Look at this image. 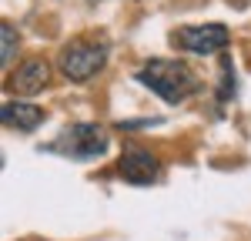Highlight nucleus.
<instances>
[{
  "instance_id": "f257e3e1",
  "label": "nucleus",
  "mask_w": 251,
  "mask_h": 241,
  "mask_svg": "<svg viewBox=\"0 0 251 241\" xmlns=\"http://www.w3.org/2000/svg\"><path fill=\"white\" fill-rule=\"evenodd\" d=\"M148 91H154L164 104H181L198 91V77L181 60H148L134 74Z\"/></svg>"
},
{
  "instance_id": "f03ea898",
  "label": "nucleus",
  "mask_w": 251,
  "mask_h": 241,
  "mask_svg": "<svg viewBox=\"0 0 251 241\" xmlns=\"http://www.w3.org/2000/svg\"><path fill=\"white\" fill-rule=\"evenodd\" d=\"M104 64H107V44L100 40H74L60 50V74L71 84L91 80Z\"/></svg>"
},
{
  "instance_id": "7ed1b4c3",
  "label": "nucleus",
  "mask_w": 251,
  "mask_h": 241,
  "mask_svg": "<svg viewBox=\"0 0 251 241\" xmlns=\"http://www.w3.org/2000/svg\"><path fill=\"white\" fill-rule=\"evenodd\" d=\"M107 147H111V138L100 124H71L54 141V151H60V154H67L74 161L100 158V154H107Z\"/></svg>"
},
{
  "instance_id": "20e7f679",
  "label": "nucleus",
  "mask_w": 251,
  "mask_h": 241,
  "mask_svg": "<svg viewBox=\"0 0 251 241\" xmlns=\"http://www.w3.org/2000/svg\"><path fill=\"white\" fill-rule=\"evenodd\" d=\"M171 40L181 47V50H191V54L208 57V54L225 50L228 40H231V34H228L225 24H194V27H181V30H174Z\"/></svg>"
},
{
  "instance_id": "39448f33",
  "label": "nucleus",
  "mask_w": 251,
  "mask_h": 241,
  "mask_svg": "<svg viewBox=\"0 0 251 241\" xmlns=\"http://www.w3.org/2000/svg\"><path fill=\"white\" fill-rule=\"evenodd\" d=\"M117 174L127 184H154L161 178V161L151 151H124L117 161Z\"/></svg>"
},
{
  "instance_id": "423d86ee",
  "label": "nucleus",
  "mask_w": 251,
  "mask_h": 241,
  "mask_svg": "<svg viewBox=\"0 0 251 241\" xmlns=\"http://www.w3.org/2000/svg\"><path fill=\"white\" fill-rule=\"evenodd\" d=\"M47 80H50V64L40 57H30L27 64H20L17 74H14V91L17 94H37L47 87Z\"/></svg>"
},
{
  "instance_id": "0eeeda50",
  "label": "nucleus",
  "mask_w": 251,
  "mask_h": 241,
  "mask_svg": "<svg viewBox=\"0 0 251 241\" xmlns=\"http://www.w3.org/2000/svg\"><path fill=\"white\" fill-rule=\"evenodd\" d=\"M0 118L14 131H34L44 120V111H40L37 104H27V100H7L3 111H0Z\"/></svg>"
},
{
  "instance_id": "6e6552de",
  "label": "nucleus",
  "mask_w": 251,
  "mask_h": 241,
  "mask_svg": "<svg viewBox=\"0 0 251 241\" xmlns=\"http://www.w3.org/2000/svg\"><path fill=\"white\" fill-rule=\"evenodd\" d=\"M14 54H17V30L10 24H0V67L3 71L14 64Z\"/></svg>"
}]
</instances>
